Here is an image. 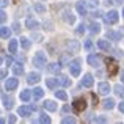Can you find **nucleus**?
<instances>
[{
    "label": "nucleus",
    "instance_id": "nucleus-1",
    "mask_svg": "<svg viewBox=\"0 0 124 124\" xmlns=\"http://www.w3.org/2000/svg\"><path fill=\"white\" fill-rule=\"evenodd\" d=\"M46 63H47V57H46L44 52H36L33 57V66L36 68H44Z\"/></svg>",
    "mask_w": 124,
    "mask_h": 124
},
{
    "label": "nucleus",
    "instance_id": "nucleus-2",
    "mask_svg": "<svg viewBox=\"0 0 124 124\" xmlns=\"http://www.w3.org/2000/svg\"><path fill=\"white\" fill-rule=\"evenodd\" d=\"M118 21H119V14H118V11H115V9H112V11H108L105 14V22H107V24L113 25V24H116Z\"/></svg>",
    "mask_w": 124,
    "mask_h": 124
},
{
    "label": "nucleus",
    "instance_id": "nucleus-3",
    "mask_svg": "<svg viewBox=\"0 0 124 124\" xmlns=\"http://www.w3.org/2000/svg\"><path fill=\"white\" fill-rule=\"evenodd\" d=\"M85 107H86V101H85V97H79V99H76L72 102V108H74V112H83L85 110Z\"/></svg>",
    "mask_w": 124,
    "mask_h": 124
},
{
    "label": "nucleus",
    "instance_id": "nucleus-4",
    "mask_svg": "<svg viewBox=\"0 0 124 124\" xmlns=\"http://www.w3.org/2000/svg\"><path fill=\"white\" fill-rule=\"evenodd\" d=\"M69 71H71V74H72V77H79L80 71H82V68H80V60H74L72 63L69 64Z\"/></svg>",
    "mask_w": 124,
    "mask_h": 124
},
{
    "label": "nucleus",
    "instance_id": "nucleus-5",
    "mask_svg": "<svg viewBox=\"0 0 124 124\" xmlns=\"http://www.w3.org/2000/svg\"><path fill=\"white\" fill-rule=\"evenodd\" d=\"M17 86H19V80L16 79V77H9V79H6V82H5V90L6 91H14Z\"/></svg>",
    "mask_w": 124,
    "mask_h": 124
},
{
    "label": "nucleus",
    "instance_id": "nucleus-6",
    "mask_svg": "<svg viewBox=\"0 0 124 124\" xmlns=\"http://www.w3.org/2000/svg\"><path fill=\"white\" fill-rule=\"evenodd\" d=\"M33 105H22V107H19V110H17V113L21 116H24V118H27V116H30L31 115V112H33Z\"/></svg>",
    "mask_w": 124,
    "mask_h": 124
},
{
    "label": "nucleus",
    "instance_id": "nucleus-7",
    "mask_svg": "<svg viewBox=\"0 0 124 124\" xmlns=\"http://www.w3.org/2000/svg\"><path fill=\"white\" fill-rule=\"evenodd\" d=\"M66 49L69 52H72V54H77V52L80 50V44H79V41H68L66 42Z\"/></svg>",
    "mask_w": 124,
    "mask_h": 124
},
{
    "label": "nucleus",
    "instance_id": "nucleus-8",
    "mask_svg": "<svg viewBox=\"0 0 124 124\" xmlns=\"http://www.w3.org/2000/svg\"><path fill=\"white\" fill-rule=\"evenodd\" d=\"M110 90H112V88H110V83H107V82L97 83V91H99V94H104V96H105V94L110 93Z\"/></svg>",
    "mask_w": 124,
    "mask_h": 124
},
{
    "label": "nucleus",
    "instance_id": "nucleus-9",
    "mask_svg": "<svg viewBox=\"0 0 124 124\" xmlns=\"http://www.w3.org/2000/svg\"><path fill=\"white\" fill-rule=\"evenodd\" d=\"M25 27H27L28 30H36V28H39V22H38L35 17H27V21H25Z\"/></svg>",
    "mask_w": 124,
    "mask_h": 124
},
{
    "label": "nucleus",
    "instance_id": "nucleus-10",
    "mask_svg": "<svg viewBox=\"0 0 124 124\" xmlns=\"http://www.w3.org/2000/svg\"><path fill=\"white\" fill-rule=\"evenodd\" d=\"M86 61H88V64L90 66H94V68H97L101 64V60H99V57L97 55H94V54H90L86 57Z\"/></svg>",
    "mask_w": 124,
    "mask_h": 124
},
{
    "label": "nucleus",
    "instance_id": "nucleus-11",
    "mask_svg": "<svg viewBox=\"0 0 124 124\" xmlns=\"http://www.w3.org/2000/svg\"><path fill=\"white\" fill-rule=\"evenodd\" d=\"M93 85H94L93 76H91V74H85L83 79H82V86H85V88H91Z\"/></svg>",
    "mask_w": 124,
    "mask_h": 124
},
{
    "label": "nucleus",
    "instance_id": "nucleus-12",
    "mask_svg": "<svg viewBox=\"0 0 124 124\" xmlns=\"http://www.w3.org/2000/svg\"><path fill=\"white\" fill-rule=\"evenodd\" d=\"M41 80V76H39V72H30L27 76V83H30V85H33V83H38Z\"/></svg>",
    "mask_w": 124,
    "mask_h": 124
},
{
    "label": "nucleus",
    "instance_id": "nucleus-13",
    "mask_svg": "<svg viewBox=\"0 0 124 124\" xmlns=\"http://www.w3.org/2000/svg\"><path fill=\"white\" fill-rule=\"evenodd\" d=\"M31 96H33V91H30V90H22V93L19 94L21 101H24V102H28L31 99Z\"/></svg>",
    "mask_w": 124,
    "mask_h": 124
},
{
    "label": "nucleus",
    "instance_id": "nucleus-14",
    "mask_svg": "<svg viewBox=\"0 0 124 124\" xmlns=\"http://www.w3.org/2000/svg\"><path fill=\"white\" fill-rule=\"evenodd\" d=\"M13 72H14V76H22V74H24V64L14 63L13 64Z\"/></svg>",
    "mask_w": 124,
    "mask_h": 124
},
{
    "label": "nucleus",
    "instance_id": "nucleus-15",
    "mask_svg": "<svg viewBox=\"0 0 124 124\" xmlns=\"http://www.w3.org/2000/svg\"><path fill=\"white\" fill-rule=\"evenodd\" d=\"M58 83H60V80H58V79H54V77L46 79V85H47V88H50V90H55V88L58 86Z\"/></svg>",
    "mask_w": 124,
    "mask_h": 124
},
{
    "label": "nucleus",
    "instance_id": "nucleus-16",
    "mask_svg": "<svg viewBox=\"0 0 124 124\" xmlns=\"http://www.w3.org/2000/svg\"><path fill=\"white\" fill-rule=\"evenodd\" d=\"M47 69H49V72H52V74H58L61 71V64L60 63H50L47 66Z\"/></svg>",
    "mask_w": 124,
    "mask_h": 124
},
{
    "label": "nucleus",
    "instance_id": "nucleus-17",
    "mask_svg": "<svg viewBox=\"0 0 124 124\" xmlns=\"http://www.w3.org/2000/svg\"><path fill=\"white\" fill-rule=\"evenodd\" d=\"M17 47H19V42L16 39H9V44H8V50L9 54H16L17 52Z\"/></svg>",
    "mask_w": 124,
    "mask_h": 124
},
{
    "label": "nucleus",
    "instance_id": "nucleus-18",
    "mask_svg": "<svg viewBox=\"0 0 124 124\" xmlns=\"http://www.w3.org/2000/svg\"><path fill=\"white\" fill-rule=\"evenodd\" d=\"M97 47L101 49V50H110V42L107 41V39H99L97 41Z\"/></svg>",
    "mask_w": 124,
    "mask_h": 124
},
{
    "label": "nucleus",
    "instance_id": "nucleus-19",
    "mask_svg": "<svg viewBox=\"0 0 124 124\" xmlns=\"http://www.w3.org/2000/svg\"><path fill=\"white\" fill-rule=\"evenodd\" d=\"M76 9L79 11V14L85 16L86 14V5H85V2H77L76 3Z\"/></svg>",
    "mask_w": 124,
    "mask_h": 124
},
{
    "label": "nucleus",
    "instance_id": "nucleus-20",
    "mask_svg": "<svg viewBox=\"0 0 124 124\" xmlns=\"http://www.w3.org/2000/svg\"><path fill=\"white\" fill-rule=\"evenodd\" d=\"M2 104H3L5 108H11V107H13V99L8 97L6 94H3V96H2Z\"/></svg>",
    "mask_w": 124,
    "mask_h": 124
},
{
    "label": "nucleus",
    "instance_id": "nucleus-21",
    "mask_svg": "<svg viewBox=\"0 0 124 124\" xmlns=\"http://www.w3.org/2000/svg\"><path fill=\"white\" fill-rule=\"evenodd\" d=\"M44 108L47 110V112H55V110H57V104H55L54 101H46L44 102Z\"/></svg>",
    "mask_w": 124,
    "mask_h": 124
},
{
    "label": "nucleus",
    "instance_id": "nucleus-22",
    "mask_svg": "<svg viewBox=\"0 0 124 124\" xmlns=\"http://www.w3.org/2000/svg\"><path fill=\"white\" fill-rule=\"evenodd\" d=\"M0 35H2L3 39H9V36H11V30H9V27H5V25H3V27L0 28Z\"/></svg>",
    "mask_w": 124,
    "mask_h": 124
},
{
    "label": "nucleus",
    "instance_id": "nucleus-23",
    "mask_svg": "<svg viewBox=\"0 0 124 124\" xmlns=\"http://www.w3.org/2000/svg\"><path fill=\"white\" fill-rule=\"evenodd\" d=\"M63 19L68 22V24H74V22H76V16H72L69 11H64L63 13Z\"/></svg>",
    "mask_w": 124,
    "mask_h": 124
},
{
    "label": "nucleus",
    "instance_id": "nucleus-24",
    "mask_svg": "<svg viewBox=\"0 0 124 124\" xmlns=\"http://www.w3.org/2000/svg\"><path fill=\"white\" fill-rule=\"evenodd\" d=\"M102 107H104L105 110H112L113 107H115V101H113L112 97H110V99H105V101L102 102Z\"/></svg>",
    "mask_w": 124,
    "mask_h": 124
},
{
    "label": "nucleus",
    "instance_id": "nucleus-25",
    "mask_svg": "<svg viewBox=\"0 0 124 124\" xmlns=\"http://www.w3.org/2000/svg\"><path fill=\"white\" fill-rule=\"evenodd\" d=\"M113 90H115V94L116 96H119V97H124V86L123 85H115V86H113Z\"/></svg>",
    "mask_w": 124,
    "mask_h": 124
},
{
    "label": "nucleus",
    "instance_id": "nucleus-26",
    "mask_svg": "<svg viewBox=\"0 0 124 124\" xmlns=\"http://www.w3.org/2000/svg\"><path fill=\"white\" fill-rule=\"evenodd\" d=\"M42 96H44V91H42V88H35V90H33V99H35V101L41 99Z\"/></svg>",
    "mask_w": 124,
    "mask_h": 124
},
{
    "label": "nucleus",
    "instance_id": "nucleus-27",
    "mask_svg": "<svg viewBox=\"0 0 124 124\" xmlns=\"http://www.w3.org/2000/svg\"><path fill=\"white\" fill-rule=\"evenodd\" d=\"M90 30H91V33H99L101 31V25L97 24V22H91L90 24Z\"/></svg>",
    "mask_w": 124,
    "mask_h": 124
},
{
    "label": "nucleus",
    "instance_id": "nucleus-28",
    "mask_svg": "<svg viewBox=\"0 0 124 124\" xmlns=\"http://www.w3.org/2000/svg\"><path fill=\"white\" fill-rule=\"evenodd\" d=\"M58 80H60V85H61V86H69V85H71V80L68 79L66 76H60V79H58Z\"/></svg>",
    "mask_w": 124,
    "mask_h": 124
},
{
    "label": "nucleus",
    "instance_id": "nucleus-29",
    "mask_svg": "<svg viewBox=\"0 0 124 124\" xmlns=\"http://www.w3.org/2000/svg\"><path fill=\"white\" fill-rule=\"evenodd\" d=\"M55 96H57V99H60V101H66L68 99V94L64 93V91H55Z\"/></svg>",
    "mask_w": 124,
    "mask_h": 124
},
{
    "label": "nucleus",
    "instance_id": "nucleus-30",
    "mask_svg": "<svg viewBox=\"0 0 124 124\" xmlns=\"http://www.w3.org/2000/svg\"><path fill=\"white\" fill-rule=\"evenodd\" d=\"M107 36L112 38V39H115V41H119L121 35H119V33H115V31H107Z\"/></svg>",
    "mask_w": 124,
    "mask_h": 124
},
{
    "label": "nucleus",
    "instance_id": "nucleus-31",
    "mask_svg": "<svg viewBox=\"0 0 124 124\" xmlns=\"http://www.w3.org/2000/svg\"><path fill=\"white\" fill-rule=\"evenodd\" d=\"M35 11H36V13H44L46 6L42 5V3H35Z\"/></svg>",
    "mask_w": 124,
    "mask_h": 124
},
{
    "label": "nucleus",
    "instance_id": "nucleus-32",
    "mask_svg": "<svg viewBox=\"0 0 124 124\" xmlns=\"http://www.w3.org/2000/svg\"><path fill=\"white\" fill-rule=\"evenodd\" d=\"M19 41H21V46H22V47H24V49H30V41H28L27 39V38H22V39H19Z\"/></svg>",
    "mask_w": 124,
    "mask_h": 124
},
{
    "label": "nucleus",
    "instance_id": "nucleus-33",
    "mask_svg": "<svg viewBox=\"0 0 124 124\" xmlns=\"http://www.w3.org/2000/svg\"><path fill=\"white\" fill-rule=\"evenodd\" d=\"M61 123H63V124H74V123H76V118H72V116H66V118L61 119Z\"/></svg>",
    "mask_w": 124,
    "mask_h": 124
},
{
    "label": "nucleus",
    "instance_id": "nucleus-34",
    "mask_svg": "<svg viewBox=\"0 0 124 124\" xmlns=\"http://www.w3.org/2000/svg\"><path fill=\"white\" fill-rule=\"evenodd\" d=\"M39 123H42V124H49V123H50V118H49L46 113H42V115L39 116Z\"/></svg>",
    "mask_w": 124,
    "mask_h": 124
},
{
    "label": "nucleus",
    "instance_id": "nucleus-35",
    "mask_svg": "<svg viewBox=\"0 0 124 124\" xmlns=\"http://www.w3.org/2000/svg\"><path fill=\"white\" fill-rule=\"evenodd\" d=\"M85 30H86V27H85V24H80L79 27H77V33H79V35L85 33Z\"/></svg>",
    "mask_w": 124,
    "mask_h": 124
},
{
    "label": "nucleus",
    "instance_id": "nucleus-36",
    "mask_svg": "<svg viewBox=\"0 0 124 124\" xmlns=\"http://www.w3.org/2000/svg\"><path fill=\"white\" fill-rule=\"evenodd\" d=\"M91 47H93V42L91 41H85V49H86V50H91Z\"/></svg>",
    "mask_w": 124,
    "mask_h": 124
},
{
    "label": "nucleus",
    "instance_id": "nucleus-37",
    "mask_svg": "<svg viewBox=\"0 0 124 124\" xmlns=\"http://www.w3.org/2000/svg\"><path fill=\"white\" fill-rule=\"evenodd\" d=\"M101 16H102V11H101V9H97V11L93 13V17H101Z\"/></svg>",
    "mask_w": 124,
    "mask_h": 124
},
{
    "label": "nucleus",
    "instance_id": "nucleus-38",
    "mask_svg": "<svg viewBox=\"0 0 124 124\" xmlns=\"http://www.w3.org/2000/svg\"><path fill=\"white\" fill-rule=\"evenodd\" d=\"M118 110H119L121 113H124V101H123V102H119V104H118Z\"/></svg>",
    "mask_w": 124,
    "mask_h": 124
},
{
    "label": "nucleus",
    "instance_id": "nucleus-39",
    "mask_svg": "<svg viewBox=\"0 0 124 124\" xmlns=\"http://www.w3.org/2000/svg\"><path fill=\"white\" fill-rule=\"evenodd\" d=\"M0 21H2V22L6 21V13L5 11H2V14H0Z\"/></svg>",
    "mask_w": 124,
    "mask_h": 124
},
{
    "label": "nucleus",
    "instance_id": "nucleus-40",
    "mask_svg": "<svg viewBox=\"0 0 124 124\" xmlns=\"http://www.w3.org/2000/svg\"><path fill=\"white\" fill-rule=\"evenodd\" d=\"M33 39H38V42H39L42 39V36H41V35H38V33H33Z\"/></svg>",
    "mask_w": 124,
    "mask_h": 124
},
{
    "label": "nucleus",
    "instance_id": "nucleus-41",
    "mask_svg": "<svg viewBox=\"0 0 124 124\" xmlns=\"http://www.w3.org/2000/svg\"><path fill=\"white\" fill-rule=\"evenodd\" d=\"M8 121L9 123H16V115H9L8 116Z\"/></svg>",
    "mask_w": 124,
    "mask_h": 124
},
{
    "label": "nucleus",
    "instance_id": "nucleus-42",
    "mask_svg": "<svg viewBox=\"0 0 124 124\" xmlns=\"http://www.w3.org/2000/svg\"><path fill=\"white\" fill-rule=\"evenodd\" d=\"M8 3H9V0H2V8H6Z\"/></svg>",
    "mask_w": 124,
    "mask_h": 124
},
{
    "label": "nucleus",
    "instance_id": "nucleus-43",
    "mask_svg": "<svg viewBox=\"0 0 124 124\" xmlns=\"http://www.w3.org/2000/svg\"><path fill=\"white\" fill-rule=\"evenodd\" d=\"M0 76H2V79H6V71L3 69V71H2V74H0Z\"/></svg>",
    "mask_w": 124,
    "mask_h": 124
},
{
    "label": "nucleus",
    "instance_id": "nucleus-44",
    "mask_svg": "<svg viewBox=\"0 0 124 124\" xmlns=\"http://www.w3.org/2000/svg\"><path fill=\"white\" fill-rule=\"evenodd\" d=\"M69 110H71L69 105H64V107H63V112H69Z\"/></svg>",
    "mask_w": 124,
    "mask_h": 124
},
{
    "label": "nucleus",
    "instance_id": "nucleus-45",
    "mask_svg": "<svg viewBox=\"0 0 124 124\" xmlns=\"http://www.w3.org/2000/svg\"><path fill=\"white\" fill-rule=\"evenodd\" d=\"M119 77H121V80H123V83H124V69L121 71V74H119Z\"/></svg>",
    "mask_w": 124,
    "mask_h": 124
},
{
    "label": "nucleus",
    "instance_id": "nucleus-46",
    "mask_svg": "<svg viewBox=\"0 0 124 124\" xmlns=\"http://www.w3.org/2000/svg\"><path fill=\"white\" fill-rule=\"evenodd\" d=\"M123 17H124V6H123Z\"/></svg>",
    "mask_w": 124,
    "mask_h": 124
}]
</instances>
